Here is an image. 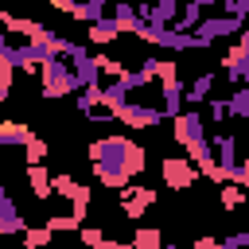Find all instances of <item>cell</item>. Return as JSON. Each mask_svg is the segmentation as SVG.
Masks as SVG:
<instances>
[{"mask_svg":"<svg viewBox=\"0 0 249 249\" xmlns=\"http://www.w3.org/2000/svg\"><path fill=\"white\" fill-rule=\"evenodd\" d=\"M89 163L101 187L113 191H128L132 175L144 171V148L128 136H101L89 144Z\"/></svg>","mask_w":249,"mask_h":249,"instance_id":"6da1fadb","label":"cell"},{"mask_svg":"<svg viewBox=\"0 0 249 249\" xmlns=\"http://www.w3.org/2000/svg\"><path fill=\"white\" fill-rule=\"evenodd\" d=\"M43 78V97H66V93H78V78H74V66L66 58H54L39 70Z\"/></svg>","mask_w":249,"mask_h":249,"instance_id":"7a4b0ae2","label":"cell"},{"mask_svg":"<svg viewBox=\"0 0 249 249\" xmlns=\"http://www.w3.org/2000/svg\"><path fill=\"white\" fill-rule=\"evenodd\" d=\"M160 171H163V183H167L171 191H187V187H195L198 175H202L187 156H167V160L160 163Z\"/></svg>","mask_w":249,"mask_h":249,"instance_id":"3957f363","label":"cell"},{"mask_svg":"<svg viewBox=\"0 0 249 249\" xmlns=\"http://www.w3.org/2000/svg\"><path fill=\"white\" fill-rule=\"evenodd\" d=\"M210 148H214L218 167H222V171H226V179L233 183V175H237V167H241V156H237V136H233V132H214V136H210Z\"/></svg>","mask_w":249,"mask_h":249,"instance_id":"277c9868","label":"cell"},{"mask_svg":"<svg viewBox=\"0 0 249 249\" xmlns=\"http://www.w3.org/2000/svg\"><path fill=\"white\" fill-rule=\"evenodd\" d=\"M109 113H113V121H124L128 128H152V124L163 121L160 109H152V105H136V101H124V105H117V109H109Z\"/></svg>","mask_w":249,"mask_h":249,"instance_id":"5b68a950","label":"cell"},{"mask_svg":"<svg viewBox=\"0 0 249 249\" xmlns=\"http://www.w3.org/2000/svg\"><path fill=\"white\" fill-rule=\"evenodd\" d=\"M54 8L66 12V16H74V19H82L86 27H93L97 19L109 16V4H105V0H82V4H74V0H54Z\"/></svg>","mask_w":249,"mask_h":249,"instance_id":"8992f818","label":"cell"},{"mask_svg":"<svg viewBox=\"0 0 249 249\" xmlns=\"http://www.w3.org/2000/svg\"><path fill=\"white\" fill-rule=\"evenodd\" d=\"M152 202H156V187H128V191H121L124 218H144V210Z\"/></svg>","mask_w":249,"mask_h":249,"instance_id":"52a82bcc","label":"cell"},{"mask_svg":"<svg viewBox=\"0 0 249 249\" xmlns=\"http://www.w3.org/2000/svg\"><path fill=\"white\" fill-rule=\"evenodd\" d=\"M183 93H187V86H183L179 78L167 82V86H160V113H163V121L183 117Z\"/></svg>","mask_w":249,"mask_h":249,"instance_id":"ba28073f","label":"cell"},{"mask_svg":"<svg viewBox=\"0 0 249 249\" xmlns=\"http://www.w3.org/2000/svg\"><path fill=\"white\" fill-rule=\"evenodd\" d=\"M51 179H54V175H51L43 163H27V191H31V198H39V202L51 198V195H54Z\"/></svg>","mask_w":249,"mask_h":249,"instance_id":"9c48e42d","label":"cell"},{"mask_svg":"<svg viewBox=\"0 0 249 249\" xmlns=\"http://www.w3.org/2000/svg\"><path fill=\"white\" fill-rule=\"evenodd\" d=\"M70 66H74L78 89H97V86H101V66H97V54H89V58H78V62H70Z\"/></svg>","mask_w":249,"mask_h":249,"instance_id":"30bf717a","label":"cell"},{"mask_svg":"<svg viewBox=\"0 0 249 249\" xmlns=\"http://www.w3.org/2000/svg\"><path fill=\"white\" fill-rule=\"evenodd\" d=\"M206 16H202V0H191L187 8H179V19H175V31L179 35H195V27L202 23Z\"/></svg>","mask_w":249,"mask_h":249,"instance_id":"8fae6325","label":"cell"},{"mask_svg":"<svg viewBox=\"0 0 249 249\" xmlns=\"http://www.w3.org/2000/svg\"><path fill=\"white\" fill-rule=\"evenodd\" d=\"M86 35H89V43L105 47V43H113V39L121 35V27H117V19H113V16H105V19H97L93 27H86Z\"/></svg>","mask_w":249,"mask_h":249,"instance_id":"7c38bea8","label":"cell"},{"mask_svg":"<svg viewBox=\"0 0 249 249\" xmlns=\"http://www.w3.org/2000/svg\"><path fill=\"white\" fill-rule=\"evenodd\" d=\"M210 89H214V74H198V78L191 82V89L183 93V101H187V105H202V101L210 97Z\"/></svg>","mask_w":249,"mask_h":249,"instance_id":"4fadbf2b","label":"cell"},{"mask_svg":"<svg viewBox=\"0 0 249 249\" xmlns=\"http://www.w3.org/2000/svg\"><path fill=\"white\" fill-rule=\"evenodd\" d=\"M109 16L117 19V27H121V31H136V23H140L132 4H113V8H109Z\"/></svg>","mask_w":249,"mask_h":249,"instance_id":"5bb4252c","label":"cell"},{"mask_svg":"<svg viewBox=\"0 0 249 249\" xmlns=\"http://www.w3.org/2000/svg\"><path fill=\"white\" fill-rule=\"evenodd\" d=\"M160 245H163V233L152 230V226H140L132 233V249H160Z\"/></svg>","mask_w":249,"mask_h":249,"instance_id":"9a60e30c","label":"cell"},{"mask_svg":"<svg viewBox=\"0 0 249 249\" xmlns=\"http://www.w3.org/2000/svg\"><path fill=\"white\" fill-rule=\"evenodd\" d=\"M226 101H230V117H237V121H249V86L233 89Z\"/></svg>","mask_w":249,"mask_h":249,"instance_id":"2e32d148","label":"cell"},{"mask_svg":"<svg viewBox=\"0 0 249 249\" xmlns=\"http://www.w3.org/2000/svg\"><path fill=\"white\" fill-rule=\"evenodd\" d=\"M51 187H54V195H58V198H66V202H74V195L82 191V183H78L74 175H54V179H51Z\"/></svg>","mask_w":249,"mask_h":249,"instance_id":"e0dca14e","label":"cell"},{"mask_svg":"<svg viewBox=\"0 0 249 249\" xmlns=\"http://www.w3.org/2000/svg\"><path fill=\"white\" fill-rule=\"evenodd\" d=\"M245 195H249V191H241L237 183H226V187H218V202H222L226 210H237V206L245 202Z\"/></svg>","mask_w":249,"mask_h":249,"instance_id":"ac0fdd59","label":"cell"},{"mask_svg":"<svg viewBox=\"0 0 249 249\" xmlns=\"http://www.w3.org/2000/svg\"><path fill=\"white\" fill-rule=\"evenodd\" d=\"M51 230L47 226H27V233H23V249H47L51 245Z\"/></svg>","mask_w":249,"mask_h":249,"instance_id":"d6986e66","label":"cell"},{"mask_svg":"<svg viewBox=\"0 0 249 249\" xmlns=\"http://www.w3.org/2000/svg\"><path fill=\"white\" fill-rule=\"evenodd\" d=\"M206 117H210L214 124H226V121H230V101H226V97H210V101H206Z\"/></svg>","mask_w":249,"mask_h":249,"instance_id":"ffe728a7","label":"cell"},{"mask_svg":"<svg viewBox=\"0 0 249 249\" xmlns=\"http://www.w3.org/2000/svg\"><path fill=\"white\" fill-rule=\"evenodd\" d=\"M23 152H27V156H23L27 163H43V160H47V140H43V136H31Z\"/></svg>","mask_w":249,"mask_h":249,"instance_id":"44dd1931","label":"cell"},{"mask_svg":"<svg viewBox=\"0 0 249 249\" xmlns=\"http://www.w3.org/2000/svg\"><path fill=\"white\" fill-rule=\"evenodd\" d=\"M43 226H47L51 233H58V230H82V222H78L74 214H54V218H47Z\"/></svg>","mask_w":249,"mask_h":249,"instance_id":"7402d4cb","label":"cell"},{"mask_svg":"<svg viewBox=\"0 0 249 249\" xmlns=\"http://www.w3.org/2000/svg\"><path fill=\"white\" fill-rule=\"evenodd\" d=\"M97 66H101V74H109V78H113V82H117V78H124V74H128V70H124V66H121V62H117V58H109V54H97Z\"/></svg>","mask_w":249,"mask_h":249,"instance_id":"603a6c76","label":"cell"},{"mask_svg":"<svg viewBox=\"0 0 249 249\" xmlns=\"http://www.w3.org/2000/svg\"><path fill=\"white\" fill-rule=\"evenodd\" d=\"M78 233H82V241H86V245H89V249H101V245H105V241H109V237H105V233H101V230H97V226H82V230H78Z\"/></svg>","mask_w":249,"mask_h":249,"instance_id":"cb8c5ba5","label":"cell"},{"mask_svg":"<svg viewBox=\"0 0 249 249\" xmlns=\"http://www.w3.org/2000/svg\"><path fill=\"white\" fill-rule=\"evenodd\" d=\"M222 16H230V19L249 16V0H222Z\"/></svg>","mask_w":249,"mask_h":249,"instance_id":"d4e9b609","label":"cell"},{"mask_svg":"<svg viewBox=\"0 0 249 249\" xmlns=\"http://www.w3.org/2000/svg\"><path fill=\"white\" fill-rule=\"evenodd\" d=\"M226 82H230L233 89H241V86H249V54L241 58V66H237L233 74H226Z\"/></svg>","mask_w":249,"mask_h":249,"instance_id":"484cf974","label":"cell"},{"mask_svg":"<svg viewBox=\"0 0 249 249\" xmlns=\"http://www.w3.org/2000/svg\"><path fill=\"white\" fill-rule=\"evenodd\" d=\"M222 249H249V230L226 233V237H222Z\"/></svg>","mask_w":249,"mask_h":249,"instance_id":"4316f807","label":"cell"},{"mask_svg":"<svg viewBox=\"0 0 249 249\" xmlns=\"http://www.w3.org/2000/svg\"><path fill=\"white\" fill-rule=\"evenodd\" d=\"M12 78H16V66H8V62H0V101L12 93Z\"/></svg>","mask_w":249,"mask_h":249,"instance_id":"83f0119b","label":"cell"},{"mask_svg":"<svg viewBox=\"0 0 249 249\" xmlns=\"http://www.w3.org/2000/svg\"><path fill=\"white\" fill-rule=\"evenodd\" d=\"M233 183H237L241 191H249V160H241V167H237V175H233Z\"/></svg>","mask_w":249,"mask_h":249,"instance_id":"f1b7e54d","label":"cell"},{"mask_svg":"<svg viewBox=\"0 0 249 249\" xmlns=\"http://www.w3.org/2000/svg\"><path fill=\"white\" fill-rule=\"evenodd\" d=\"M195 249H222V241H218V237H198Z\"/></svg>","mask_w":249,"mask_h":249,"instance_id":"f546056e","label":"cell"},{"mask_svg":"<svg viewBox=\"0 0 249 249\" xmlns=\"http://www.w3.org/2000/svg\"><path fill=\"white\" fill-rule=\"evenodd\" d=\"M101 249H132V241H128V245H124V241H105Z\"/></svg>","mask_w":249,"mask_h":249,"instance_id":"4dcf8cb0","label":"cell"},{"mask_svg":"<svg viewBox=\"0 0 249 249\" xmlns=\"http://www.w3.org/2000/svg\"><path fill=\"white\" fill-rule=\"evenodd\" d=\"M160 249H175V245H160Z\"/></svg>","mask_w":249,"mask_h":249,"instance_id":"1f68e13d","label":"cell"}]
</instances>
